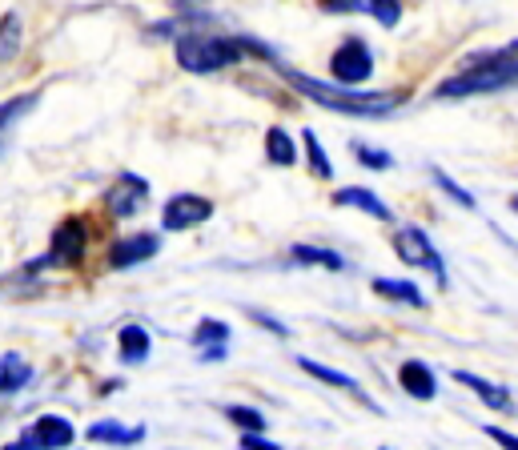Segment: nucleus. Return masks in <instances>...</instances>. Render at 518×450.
Here are the masks:
<instances>
[{
	"label": "nucleus",
	"mask_w": 518,
	"mask_h": 450,
	"mask_svg": "<svg viewBox=\"0 0 518 450\" xmlns=\"http://www.w3.org/2000/svg\"><path fill=\"white\" fill-rule=\"evenodd\" d=\"M29 434H33V442L41 446V450H69L73 446V438H77V430H73V422L65 418V414H41L33 426H25Z\"/></svg>",
	"instance_id": "nucleus-9"
},
{
	"label": "nucleus",
	"mask_w": 518,
	"mask_h": 450,
	"mask_svg": "<svg viewBox=\"0 0 518 450\" xmlns=\"http://www.w3.org/2000/svg\"><path fill=\"white\" fill-rule=\"evenodd\" d=\"M89 254V221L85 217H65L57 230H53V242H49V254H45V266H57V270H73L81 266Z\"/></svg>",
	"instance_id": "nucleus-5"
},
{
	"label": "nucleus",
	"mask_w": 518,
	"mask_h": 450,
	"mask_svg": "<svg viewBox=\"0 0 518 450\" xmlns=\"http://www.w3.org/2000/svg\"><path fill=\"white\" fill-rule=\"evenodd\" d=\"M374 69H378L374 49H370L362 37H346V41L330 53V77H334V85L362 89V85L374 77Z\"/></svg>",
	"instance_id": "nucleus-4"
},
{
	"label": "nucleus",
	"mask_w": 518,
	"mask_h": 450,
	"mask_svg": "<svg viewBox=\"0 0 518 450\" xmlns=\"http://www.w3.org/2000/svg\"><path fill=\"white\" fill-rule=\"evenodd\" d=\"M378 450H390V446H378Z\"/></svg>",
	"instance_id": "nucleus-36"
},
{
	"label": "nucleus",
	"mask_w": 518,
	"mask_h": 450,
	"mask_svg": "<svg viewBox=\"0 0 518 450\" xmlns=\"http://www.w3.org/2000/svg\"><path fill=\"white\" fill-rule=\"evenodd\" d=\"M205 5H209V0H173V9H177V13H201Z\"/></svg>",
	"instance_id": "nucleus-33"
},
{
	"label": "nucleus",
	"mask_w": 518,
	"mask_h": 450,
	"mask_svg": "<svg viewBox=\"0 0 518 450\" xmlns=\"http://www.w3.org/2000/svg\"><path fill=\"white\" fill-rule=\"evenodd\" d=\"M454 382H462L466 390H474V394L482 398V406H490V410H498V414H514V398H510L506 386L486 382V378H478V374H470V370H454Z\"/></svg>",
	"instance_id": "nucleus-12"
},
{
	"label": "nucleus",
	"mask_w": 518,
	"mask_h": 450,
	"mask_svg": "<svg viewBox=\"0 0 518 450\" xmlns=\"http://www.w3.org/2000/svg\"><path fill=\"white\" fill-rule=\"evenodd\" d=\"M398 386H402L410 398H418V402H434V398H438V378H434V370H430L426 362H418V358H410V362L398 366Z\"/></svg>",
	"instance_id": "nucleus-10"
},
{
	"label": "nucleus",
	"mask_w": 518,
	"mask_h": 450,
	"mask_svg": "<svg viewBox=\"0 0 518 450\" xmlns=\"http://www.w3.org/2000/svg\"><path fill=\"white\" fill-rule=\"evenodd\" d=\"M302 145H306L310 173H314V177H322V181H330V177H334V161H330V153L322 149V141H318V133H314V129H306V133H302Z\"/></svg>",
	"instance_id": "nucleus-24"
},
{
	"label": "nucleus",
	"mask_w": 518,
	"mask_h": 450,
	"mask_svg": "<svg viewBox=\"0 0 518 450\" xmlns=\"http://www.w3.org/2000/svg\"><path fill=\"white\" fill-rule=\"evenodd\" d=\"M173 57L185 73H221V69H233L241 65L249 53L241 45V37H217V33H205V29H185L177 41H173Z\"/></svg>",
	"instance_id": "nucleus-2"
},
{
	"label": "nucleus",
	"mask_w": 518,
	"mask_h": 450,
	"mask_svg": "<svg viewBox=\"0 0 518 450\" xmlns=\"http://www.w3.org/2000/svg\"><path fill=\"white\" fill-rule=\"evenodd\" d=\"M290 258L302 262V266H322V270H330V274H342V270H346V258L334 254V250H326V246H294Z\"/></svg>",
	"instance_id": "nucleus-21"
},
{
	"label": "nucleus",
	"mask_w": 518,
	"mask_h": 450,
	"mask_svg": "<svg viewBox=\"0 0 518 450\" xmlns=\"http://www.w3.org/2000/svg\"><path fill=\"white\" fill-rule=\"evenodd\" d=\"M193 350H209V346H229V326L221 318H201L193 326Z\"/></svg>",
	"instance_id": "nucleus-23"
},
{
	"label": "nucleus",
	"mask_w": 518,
	"mask_h": 450,
	"mask_svg": "<svg viewBox=\"0 0 518 450\" xmlns=\"http://www.w3.org/2000/svg\"><path fill=\"white\" fill-rule=\"evenodd\" d=\"M37 101H41V93H21V97H13V101L0 105V137H5V129H13L25 113H33Z\"/></svg>",
	"instance_id": "nucleus-25"
},
{
	"label": "nucleus",
	"mask_w": 518,
	"mask_h": 450,
	"mask_svg": "<svg viewBox=\"0 0 518 450\" xmlns=\"http://www.w3.org/2000/svg\"><path fill=\"white\" fill-rule=\"evenodd\" d=\"M213 217V201L201 197V193H173L165 205H161V230L165 234H181V230H193V225H205Z\"/></svg>",
	"instance_id": "nucleus-6"
},
{
	"label": "nucleus",
	"mask_w": 518,
	"mask_h": 450,
	"mask_svg": "<svg viewBox=\"0 0 518 450\" xmlns=\"http://www.w3.org/2000/svg\"><path fill=\"white\" fill-rule=\"evenodd\" d=\"M241 434H266V414L262 410H253V406H225L221 410Z\"/></svg>",
	"instance_id": "nucleus-26"
},
{
	"label": "nucleus",
	"mask_w": 518,
	"mask_h": 450,
	"mask_svg": "<svg viewBox=\"0 0 518 450\" xmlns=\"http://www.w3.org/2000/svg\"><path fill=\"white\" fill-rule=\"evenodd\" d=\"M249 318H253V322H262V326H270V334H278V338H286V334H290L278 318H270V314H262V310H249Z\"/></svg>",
	"instance_id": "nucleus-31"
},
{
	"label": "nucleus",
	"mask_w": 518,
	"mask_h": 450,
	"mask_svg": "<svg viewBox=\"0 0 518 450\" xmlns=\"http://www.w3.org/2000/svg\"><path fill=\"white\" fill-rule=\"evenodd\" d=\"M149 350H153V342H149V330L145 326L129 322V326L117 330V354H121L125 366H141L149 358Z\"/></svg>",
	"instance_id": "nucleus-14"
},
{
	"label": "nucleus",
	"mask_w": 518,
	"mask_h": 450,
	"mask_svg": "<svg viewBox=\"0 0 518 450\" xmlns=\"http://www.w3.org/2000/svg\"><path fill=\"white\" fill-rule=\"evenodd\" d=\"M21 41H25V21L21 13H5L0 17V65L13 61L21 53Z\"/></svg>",
	"instance_id": "nucleus-22"
},
{
	"label": "nucleus",
	"mask_w": 518,
	"mask_h": 450,
	"mask_svg": "<svg viewBox=\"0 0 518 450\" xmlns=\"http://www.w3.org/2000/svg\"><path fill=\"white\" fill-rule=\"evenodd\" d=\"M430 177H434V185H438V189H442L446 197H454V201H458L462 209H474V193H470V189H462V185H458V181H454L450 173H442L438 165H430Z\"/></svg>",
	"instance_id": "nucleus-28"
},
{
	"label": "nucleus",
	"mask_w": 518,
	"mask_h": 450,
	"mask_svg": "<svg viewBox=\"0 0 518 450\" xmlns=\"http://www.w3.org/2000/svg\"><path fill=\"white\" fill-rule=\"evenodd\" d=\"M346 13H366L382 29H398L402 21V0H346Z\"/></svg>",
	"instance_id": "nucleus-16"
},
{
	"label": "nucleus",
	"mask_w": 518,
	"mask_h": 450,
	"mask_svg": "<svg viewBox=\"0 0 518 450\" xmlns=\"http://www.w3.org/2000/svg\"><path fill=\"white\" fill-rule=\"evenodd\" d=\"M33 382V362H25L21 354H5L0 358V394H17Z\"/></svg>",
	"instance_id": "nucleus-19"
},
{
	"label": "nucleus",
	"mask_w": 518,
	"mask_h": 450,
	"mask_svg": "<svg viewBox=\"0 0 518 450\" xmlns=\"http://www.w3.org/2000/svg\"><path fill=\"white\" fill-rule=\"evenodd\" d=\"M157 254H161V234H125V238H117L109 246L105 262L113 270H133V266H145Z\"/></svg>",
	"instance_id": "nucleus-7"
},
{
	"label": "nucleus",
	"mask_w": 518,
	"mask_h": 450,
	"mask_svg": "<svg viewBox=\"0 0 518 450\" xmlns=\"http://www.w3.org/2000/svg\"><path fill=\"white\" fill-rule=\"evenodd\" d=\"M462 69H506V73H518V41H510L502 49H478V53L462 57Z\"/></svg>",
	"instance_id": "nucleus-15"
},
{
	"label": "nucleus",
	"mask_w": 518,
	"mask_h": 450,
	"mask_svg": "<svg viewBox=\"0 0 518 450\" xmlns=\"http://www.w3.org/2000/svg\"><path fill=\"white\" fill-rule=\"evenodd\" d=\"M370 290L386 302H398V306H426V294L414 286V282H398V278H374Z\"/></svg>",
	"instance_id": "nucleus-18"
},
{
	"label": "nucleus",
	"mask_w": 518,
	"mask_h": 450,
	"mask_svg": "<svg viewBox=\"0 0 518 450\" xmlns=\"http://www.w3.org/2000/svg\"><path fill=\"white\" fill-rule=\"evenodd\" d=\"M274 65H278L282 81L294 93H302L314 105H322L330 113H342V117H366V121H374V117H390L406 101V93H366V89H346V85H334V81H318V77L286 65L282 57H274Z\"/></svg>",
	"instance_id": "nucleus-1"
},
{
	"label": "nucleus",
	"mask_w": 518,
	"mask_h": 450,
	"mask_svg": "<svg viewBox=\"0 0 518 450\" xmlns=\"http://www.w3.org/2000/svg\"><path fill=\"white\" fill-rule=\"evenodd\" d=\"M0 450H41V446H37V442H33V434L25 430V434H21L17 442H9V446H0Z\"/></svg>",
	"instance_id": "nucleus-32"
},
{
	"label": "nucleus",
	"mask_w": 518,
	"mask_h": 450,
	"mask_svg": "<svg viewBox=\"0 0 518 450\" xmlns=\"http://www.w3.org/2000/svg\"><path fill=\"white\" fill-rule=\"evenodd\" d=\"M266 161L278 165V169H290L298 161V141L282 125H270L266 129Z\"/></svg>",
	"instance_id": "nucleus-17"
},
{
	"label": "nucleus",
	"mask_w": 518,
	"mask_h": 450,
	"mask_svg": "<svg viewBox=\"0 0 518 450\" xmlns=\"http://www.w3.org/2000/svg\"><path fill=\"white\" fill-rule=\"evenodd\" d=\"M145 201H149V181L137 173H121L113 181V189L105 193V209L113 217H137L145 209Z\"/></svg>",
	"instance_id": "nucleus-8"
},
{
	"label": "nucleus",
	"mask_w": 518,
	"mask_h": 450,
	"mask_svg": "<svg viewBox=\"0 0 518 450\" xmlns=\"http://www.w3.org/2000/svg\"><path fill=\"white\" fill-rule=\"evenodd\" d=\"M354 157H358V165H362V169H374V173H386V169H394V157H390L386 149H374V145H366V141H354Z\"/></svg>",
	"instance_id": "nucleus-27"
},
{
	"label": "nucleus",
	"mask_w": 518,
	"mask_h": 450,
	"mask_svg": "<svg viewBox=\"0 0 518 450\" xmlns=\"http://www.w3.org/2000/svg\"><path fill=\"white\" fill-rule=\"evenodd\" d=\"M394 254L402 258V266H418V270H430L438 290H450V278H446V266H442V254L438 246L430 242V234L422 225H402L394 230Z\"/></svg>",
	"instance_id": "nucleus-3"
},
{
	"label": "nucleus",
	"mask_w": 518,
	"mask_h": 450,
	"mask_svg": "<svg viewBox=\"0 0 518 450\" xmlns=\"http://www.w3.org/2000/svg\"><path fill=\"white\" fill-rule=\"evenodd\" d=\"M201 354V362H221V358H229V346H209V350H197Z\"/></svg>",
	"instance_id": "nucleus-34"
},
{
	"label": "nucleus",
	"mask_w": 518,
	"mask_h": 450,
	"mask_svg": "<svg viewBox=\"0 0 518 450\" xmlns=\"http://www.w3.org/2000/svg\"><path fill=\"white\" fill-rule=\"evenodd\" d=\"M85 438L89 442H97V446H137L141 438H145V426H125V422H113V418H101V422H93L89 430H85Z\"/></svg>",
	"instance_id": "nucleus-13"
},
{
	"label": "nucleus",
	"mask_w": 518,
	"mask_h": 450,
	"mask_svg": "<svg viewBox=\"0 0 518 450\" xmlns=\"http://www.w3.org/2000/svg\"><path fill=\"white\" fill-rule=\"evenodd\" d=\"M241 450H286V446L270 442L266 434H241Z\"/></svg>",
	"instance_id": "nucleus-30"
},
{
	"label": "nucleus",
	"mask_w": 518,
	"mask_h": 450,
	"mask_svg": "<svg viewBox=\"0 0 518 450\" xmlns=\"http://www.w3.org/2000/svg\"><path fill=\"white\" fill-rule=\"evenodd\" d=\"M482 430H486V438L498 442L502 450H518V434H510V430H502V426H482Z\"/></svg>",
	"instance_id": "nucleus-29"
},
{
	"label": "nucleus",
	"mask_w": 518,
	"mask_h": 450,
	"mask_svg": "<svg viewBox=\"0 0 518 450\" xmlns=\"http://www.w3.org/2000/svg\"><path fill=\"white\" fill-rule=\"evenodd\" d=\"M334 205H346V209H362L366 217L374 221H394V209L374 193V189H362V185H346L334 193Z\"/></svg>",
	"instance_id": "nucleus-11"
},
{
	"label": "nucleus",
	"mask_w": 518,
	"mask_h": 450,
	"mask_svg": "<svg viewBox=\"0 0 518 450\" xmlns=\"http://www.w3.org/2000/svg\"><path fill=\"white\" fill-rule=\"evenodd\" d=\"M298 366L310 374V378H318V382H326V386H338V390H354L370 410H374V402L362 394V386L350 378V374H342V370H334V366H322V362H314V358H298Z\"/></svg>",
	"instance_id": "nucleus-20"
},
{
	"label": "nucleus",
	"mask_w": 518,
	"mask_h": 450,
	"mask_svg": "<svg viewBox=\"0 0 518 450\" xmlns=\"http://www.w3.org/2000/svg\"><path fill=\"white\" fill-rule=\"evenodd\" d=\"M510 209H514V213H518V193H514V197H510Z\"/></svg>",
	"instance_id": "nucleus-35"
}]
</instances>
